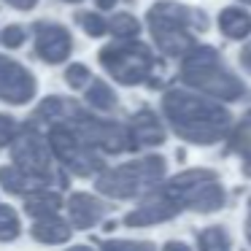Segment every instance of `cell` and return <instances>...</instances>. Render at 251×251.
<instances>
[{
  "label": "cell",
  "mask_w": 251,
  "mask_h": 251,
  "mask_svg": "<svg viewBox=\"0 0 251 251\" xmlns=\"http://www.w3.org/2000/svg\"><path fill=\"white\" fill-rule=\"evenodd\" d=\"M162 111L176 135L200 146L219 143L232 127V116L224 105L186 89H168L162 98Z\"/></svg>",
  "instance_id": "6da1fadb"
},
{
  "label": "cell",
  "mask_w": 251,
  "mask_h": 251,
  "mask_svg": "<svg viewBox=\"0 0 251 251\" xmlns=\"http://www.w3.org/2000/svg\"><path fill=\"white\" fill-rule=\"evenodd\" d=\"M149 33L159 51L168 57H184L189 49H195L192 30H208V17L197 8L181 6L176 0H159L146 14Z\"/></svg>",
  "instance_id": "7a4b0ae2"
},
{
  "label": "cell",
  "mask_w": 251,
  "mask_h": 251,
  "mask_svg": "<svg viewBox=\"0 0 251 251\" xmlns=\"http://www.w3.org/2000/svg\"><path fill=\"white\" fill-rule=\"evenodd\" d=\"M181 81L219 100L246 98V84L224 65L219 51L211 46H195L186 51L181 62Z\"/></svg>",
  "instance_id": "3957f363"
},
{
  "label": "cell",
  "mask_w": 251,
  "mask_h": 251,
  "mask_svg": "<svg viewBox=\"0 0 251 251\" xmlns=\"http://www.w3.org/2000/svg\"><path fill=\"white\" fill-rule=\"evenodd\" d=\"M162 176H165V159L151 154V157L135 159V162H125L119 168L100 170L95 186L105 197L130 200V197L143 195L146 189H154L162 181Z\"/></svg>",
  "instance_id": "277c9868"
},
{
  "label": "cell",
  "mask_w": 251,
  "mask_h": 251,
  "mask_svg": "<svg viewBox=\"0 0 251 251\" xmlns=\"http://www.w3.org/2000/svg\"><path fill=\"white\" fill-rule=\"evenodd\" d=\"M100 65L108 71L111 78H116L125 87H135V84L151 81V71L157 65L151 49L141 41H122V44H108L100 49Z\"/></svg>",
  "instance_id": "5b68a950"
},
{
  "label": "cell",
  "mask_w": 251,
  "mask_h": 251,
  "mask_svg": "<svg viewBox=\"0 0 251 251\" xmlns=\"http://www.w3.org/2000/svg\"><path fill=\"white\" fill-rule=\"evenodd\" d=\"M162 189L170 197H176L181 202V208H192L197 213H211L224 205L222 184L216 181V173L205 168L184 170V173L173 176Z\"/></svg>",
  "instance_id": "8992f818"
},
{
  "label": "cell",
  "mask_w": 251,
  "mask_h": 251,
  "mask_svg": "<svg viewBox=\"0 0 251 251\" xmlns=\"http://www.w3.org/2000/svg\"><path fill=\"white\" fill-rule=\"evenodd\" d=\"M11 159H14V168H19L38 186L54 184V181L65 184V178L57 176L54 162H51L49 143H46V138L38 132V127L25 125L22 130L17 132V138L11 141Z\"/></svg>",
  "instance_id": "52a82bcc"
},
{
  "label": "cell",
  "mask_w": 251,
  "mask_h": 251,
  "mask_svg": "<svg viewBox=\"0 0 251 251\" xmlns=\"http://www.w3.org/2000/svg\"><path fill=\"white\" fill-rule=\"evenodd\" d=\"M46 143H49L51 157L65 165L71 173L81 176V178L95 176L105 168L103 157H100L92 146H87V143L78 138V132L73 130L71 125H65V122H51L49 132H46Z\"/></svg>",
  "instance_id": "ba28073f"
},
{
  "label": "cell",
  "mask_w": 251,
  "mask_h": 251,
  "mask_svg": "<svg viewBox=\"0 0 251 251\" xmlns=\"http://www.w3.org/2000/svg\"><path fill=\"white\" fill-rule=\"evenodd\" d=\"M35 98V76L17 60L0 57V100L11 105H25Z\"/></svg>",
  "instance_id": "9c48e42d"
},
{
  "label": "cell",
  "mask_w": 251,
  "mask_h": 251,
  "mask_svg": "<svg viewBox=\"0 0 251 251\" xmlns=\"http://www.w3.org/2000/svg\"><path fill=\"white\" fill-rule=\"evenodd\" d=\"M35 54L49 65H60L71 57L73 49V35L65 25L57 22H35Z\"/></svg>",
  "instance_id": "30bf717a"
},
{
  "label": "cell",
  "mask_w": 251,
  "mask_h": 251,
  "mask_svg": "<svg viewBox=\"0 0 251 251\" xmlns=\"http://www.w3.org/2000/svg\"><path fill=\"white\" fill-rule=\"evenodd\" d=\"M181 211H184V208H181V202L176 200V197H170L168 192L159 186V189H154L151 195H149L146 200L135 208V211L127 213L125 224H127V227H149V224L168 222V219L178 216Z\"/></svg>",
  "instance_id": "8fae6325"
},
{
  "label": "cell",
  "mask_w": 251,
  "mask_h": 251,
  "mask_svg": "<svg viewBox=\"0 0 251 251\" xmlns=\"http://www.w3.org/2000/svg\"><path fill=\"white\" fill-rule=\"evenodd\" d=\"M68 213H71L73 229H89L98 222H103V216L108 213V205L89 192H76V195L68 197Z\"/></svg>",
  "instance_id": "7c38bea8"
},
{
  "label": "cell",
  "mask_w": 251,
  "mask_h": 251,
  "mask_svg": "<svg viewBox=\"0 0 251 251\" xmlns=\"http://www.w3.org/2000/svg\"><path fill=\"white\" fill-rule=\"evenodd\" d=\"M127 130H130V138L135 146H159V143H165V127L162 122L157 119V114L149 108L138 111L135 116L130 119V125H127Z\"/></svg>",
  "instance_id": "4fadbf2b"
},
{
  "label": "cell",
  "mask_w": 251,
  "mask_h": 251,
  "mask_svg": "<svg viewBox=\"0 0 251 251\" xmlns=\"http://www.w3.org/2000/svg\"><path fill=\"white\" fill-rule=\"evenodd\" d=\"M62 205L60 192H51L49 186H41L25 195V213L33 219H46V216H57Z\"/></svg>",
  "instance_id": "5bb4252c"
},
{
  "label": "cell",
  "mask_w": 251,
  "mask_h": 251,
  "mask_svg": "<svg viewBox=\"0 0 251 251\" xmlns=\"http://www.w3.org/2000/svg\"><path fill=\"white\" fill-rule=\"evenodd\" d=\"M30 232H33V238L38 240V243L57 246V243H68V240H71L73 227L60 216H46V219H35Z\"/></svg>",
  "instance_id": "9a60e30c"
},
{
  "label": "cell",
  "mask_w": 251,
  "mask_h": 251,
  "mask_svg": "<svg viewBox=\"0 0 251 251\" xmlns=\"http://www.w3.org/2000/svg\"><path fill=\"white\" fill-rule=\"evenodd\" d=\"M219 30H222L227 38H246L251 33V17L243 8H224L219 14Z\"/></svg>",
  "instance_id": "2e32d148"
},
{
  "label": "cell",
  "mask_w": 251,
  "mask_h": 251,
  "mask_svg": "<svg viewBox=\"0 0 251 251\" xmlns=\"http://www.w3.org/2000/svg\"><path fill=\"white\" fill-rule=\"evenodd\" d=\"M0 184H3V189H6L8 195H27V192H33V189H41L33 178H27V176L19 168H14V165H3V168H0Z\"/></svg>",
  "instance_id": "e0dca14e"
},
{
  "label": "cell",
  "mask_w": 251,
  "mask_h": 251,
  "mask_svg": "<svg viewBox=\"0 0 251 251\" xmlns=\"http://www.w3.org/2000/svg\"><path fill=\"white\" fill-rule=\"evenodd\" d=\"M87 103L92 105L95 111H114L116 108V92L105 81L95 78L87 89Z\"/></svg>",
  "instance_id": "ac0fdd59"
},
{
  "label": "cell",
  "mask_w": 251,
  "mask_h": 251,
  "mask_svg": "<svg viewBox=\"0 0 251 251\" xmlns=\"http://www.w3.org/2000/svg\"><path fill=\"white\" fill-rule=\"evenodd\" d=\"M200 251H229V235L224 227H208L197 235Z\"/></svg>",
  "instance_id": "d6986e66"
},
{
  "label": "cell",
  "mask_w": 251,
  "mask_h": 251,
  "mask_svg": "<svg viewBox=\"0 0 251 251\" xmlns=\"http://www.w3.org/2000/svg\"><path fill=\"white\" fill-rule=\"evenodd\" d=\"M108 33H114L119 41H132L141 33V22L132 14H116L114 19H108Z\"/></svg>",
  "instance_id": "ffe728a7"
},
{
  "label": "cell",
  "mask_w": 251,
  "mask_h": 251,
  "mask_svg": "<svg viewBox=\"0 0 251 251\" xmlns=\"http://www.w3.org/2000/svg\"><path fill=\"white\" fill-rule=\"evenodd\" d=\"M22 232V224L19 216L11 205H0V243H8V240H17Z\"/></svg>",
  "instance_id": "44dd1931"
},
{
  "label": "cell",
  "mask_w": 251,
  "mask_h": 251,
  "mask_svg": "<svg viewBox=\"0 0 251 251\" xmlns=\"http://www.w3.org/2000/svg\"><path fill=\"white\" fill-rule=\"evenodd\" d=\"M229 151L251 154V111L243 116V122L232 130V138H229Z\"/></svg>",
  "instance_id": "7402d4cb"
},
{
  "label": "cell",
  "mask_w": 251,
  "mask_h": 251,
  "mask_svg": "<svg viewBox=\"0 0 251 251\" xmlns=\"http://www.w3.org/2000/svg\"><path fill=\"white\" fill-rule=\"evenodd\" d=\"M76 22L81 25L84 33L92 35V38H100V35L108 33V19H103L100 14H95V11H81L76 17Z\"/></svg>",
  "instance_id": "603a6c76"
},
{
  "label": "cell",
  "mask_w": 251,
  "mask_h": 251,
  "mask_svg": "<svg viewBox=\"0 0 251 251\" xmlns=\"http://www.w3.org/2000/svg\"><path fill=\"white\" fill-rule=\"evenodd\" d=\"M100 249L103 251H157L154 243H149V240H103Z\"/></svg>",
  "instance_id": "cb8c5ba5"
},
{
  "label": "cell",
  "mask_w": 251,
  "mask_h": 251,
  "mask_svg": "<svg viewBox=\"0 0 251 251\" xmlns=\"http://www.w3.org/2000/svg\"><path fill=\"white\" fill-rule=\"evenodd\" d=\"M89 78H92V76H89V68H87V65H81V62H73V65L65 71V81L71 84L73 89L87 87V84H89Z\"/></svg>",
  "instance_id": "d4e9b609"
},
{
  "label": "cell",
  "mask_w": 251,
  "mask_h": 251,
  "mask_svg": "<svg viewBox=\"0 0 251 251\" xmlns=\"http://www.w3.org/2000/svg\"><path fill=\"white\" fill-rule=\"evenodd\" d=\"M25 38H27V30L19 27V25H8V27L0 33V41H3L8 49H19V46L25 44Z\"/></svg>",
  "instance_id": "484cf974"
},
{
  "label": "cell",
  "mask_w": 251,
  "mask_h": 251,
  "mask_svg": "<svg viewBox=\"0 0 251 251\" xmlns=\"http://www.w3.org/2000/svg\"><path fill=\"white\" fill-rule=\"evenodd\" d=\"M17 132H19L17 119H14V116L0 114V149H3V146H8V143H11L14 138H17Z\"/></svg>",
  "instance_id": "4316f807"
},
{
  "label": "cell",
  "mask_w": 251,
  "mask_h": 251,
  "mask_svg": "<svg viewBox=\"0 0 251 251\" xmlns=\"http://www.w3.org/2000/svg\"><path fill=\"white\" fill-rule=\"evenodd\" d=\"M11 8H17V11H30V8L38 6V0H6Z\"/></svg>",
  "instance_id": "83f0119b"
},
{
  "label": "cell",
  "mask_w": 251,
  "mask_h": 251,
  "mask_svg": "<svg viewBox=\"0 0 251 251\" xmlns=\"http://www.w3.org/2000/svg\"><path fill=\"white\" fill-rule=\"evenodd\" d=\"M162 251H192V249H189L186 243H181V240H168Z\"/></svg>",
  "instance_id": "f1b7e54d"
},
{
  "label": "cell",
  "mask_w": 251,
  "mask_h": 251,
  "mask_svg": "<svg viewBox=\"0 0 251 251\" xmlns=\"http://www.w3.org/2000/svg\"><path fill=\"white\" fill-rule=\"evenodd\" d=\"M240 65H243V68H246V71H249V73H251V44H249V46H246V49H243V51H240Z\"/></svg>",
  "instance_id": "f546056e"
},
{
  "label": "cell",
  "mask_w": 251,
  "mask_h": 251,
  "mask_svg": "<svg viewBox=\"0 0 251 251\" xmlns=\"http://www.w3.org/2000/svg\"><path fill=\"white\" fill-rule=\"evenodd\" d=\"M98 3V8H103V11H108V8L116 6V0H95Z\"/></svg>",
  "instance_id": "4dcf8cb0"
},
{
  "label": "cell",
  "mask_w": 251,
  "mask_h": 251,
  "mask_svg": "<svg viewBox=\"0 0 251 251\" xmlns=\"http://www.w3.org/2000/svg\"><path fill=\"white\" fill-rule=\"evenodd\" d=\"M243 173L251 176V154H243Z\"/></svg>",
  "instance_id": "1f68e13d"
},
{
  "label": "cell",
  "mask_w": 251,
  "mask_h": 251,
  "mask_svg": "<svg viewBox=\"0 0 251 251\" xmlns=\"http://www.w3.org/2000/svg\"><path fill=\"white\" fill-rule=\"evenodd\" d=\"M246 238H249V243H251V213H249V219H246Z\"/></svg>",
  "instance_id": "d6a6232c"
},
{
  "label": "cell",
  "mask_w": 251,
  "mask_h": 251,
  "mask_svg": "<svg viewBox=\"0 0 251 251\" xmlns=\"http://www.w3.org/2000/svg\"><path fill=\"white\" fill-rule=\"evenodd\" d=\"M68 251H92L89 246H73V249H68Z\"/></svg>",
  "instance_id": "836d02e7"
},
{
  "label": "cell",
  "mask_w": 251,
  "mask_h": 251,
  "mask_svg": "<svg viewBox=\"0 0 251 251\" xmlns=\"http://www.w3.org/2000/svg\"><path fill=\"white\" fill-rule=\"evenodd\" d=\"M65 3H81V0H65Z\"/></svg>",
  "instance_id": "e575fe53"
},
{
  "label": "cell",
  "mask_w": 251,
  "mask_h": 251,
  "mask_svg": "<svg viewBox=\"0 0 251 251\" xmlns=\"http://www.w3.org/2000/svg\"><path fill=\"white\" fill-rule=\"evenodd\" d=\"M243 3H249V6H251V0H243Z\"/></svg>",
  "instance_id": "d590c367"
}]
</instances>
